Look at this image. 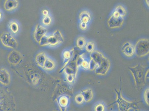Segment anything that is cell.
Returning a JSON list of instances; mask_svg holds the SVG:
<instances>
[{
	"label": "cell",
	"mask_w": 149,
	"mask_h": 111,
	"mask_svg": "<svg viewBox=\"0 0 149 111\" xmlns=\"http://www.w3.org/2000/svg\"><path fill=\"white\" fill-rule=\"evenodd\" d=\"M89 62V69L95 70V74L99 75H105L109 70L110 63L109 60L101 53L94 51L91 53Z\"/></svg>",
	"instance_id": "6da1fadb"
},
{
	"label": "cell",
	"mask_w": 149,
	"mask_h": 111,
	"mask_svg": "<svg viewBox=\"0 0 149 111\" xmlns=\"http://www.w3.org/2000/svg\"><path fill=\"white\" fill-rule=\"evenodd\" d=\"M134 80L135 85L137 87H143L146 83V79L148 78L149 69H146L140 64L134 67L129 68Z\"/></svg>",
	"instance_id": "7a4b0ae2"
},
{
	"label": "cell",
	"mask_w": 149,
	"mask_h": 111,
	"mask_svg": "<svg viewBox=\"0 0 149 111\" xmlns=\"http://www.w3.org/2000/svg\"><path fill=\"white\" fill-rule=\"evenodd\" d=\"M126 14V12L123 6L116 7L114 11L108 20V26L111 28H120L124 23V17Z\"/></svg>",
	"instance_id": "3957f363"
},
{
	"label": "cell",
	"mask_w": 149,
	"mask_h": 111,
	"mask_svg": "<svg viewBox=\"0 0 149 111\" xmlns=\"http://www.w3.org/2000/svg\"><path fill=\"white\" fill-rule=\"evenodd\" d=\"M115 92L116 96V103L118 105L120 111H129L136 109L138 103L128 101L124 99L122 95L121 88L119 90L115 89Z\"/></svg>",
	"instance_id": "277c9868"
},
{
	"label": "cell",
	"mask_w": 149,
	"mask_h": 111,
	"mask_svg": "<svg viewBox=\"0 0 149 111\" xmlns=\"http://www.w3.org/2000/svg\"><path fill=\"white\" fill-rule=\"evenodd\" d=\"M77 61L68 63L63 67V71L66 76V79L69 83H72L75 81L78 70Z\"/></svg>",
	"instance_id": "5b68a950"
},
{
	"label": "cell",
	"mask_w": 149,
	"mask_h": 111,
	"mask_svg": "<svg viewBox=\"0 0 149 111\" xmlns=\"http://www.w3.org/2000/svg\"><path fill=\"white\" fill-rule=\"evenodd\" d=\"M0 40L3 45L8 48L15 50L18 47L17 39L10 32H4L1 33Z\"/></svg>",
	"instance_id": "8992f818"
},
{
	"label": "cell",
	"mask_w": 149,
	"mask_h": 111,
	"mask_svg": "<svg viewBox=\"0 0 149 111\" xmlns=\"http://www.w3.org/2000/svg\"><path fill=\"white\" fill-rule=\"evenodd\" d=\"M149 40L141 39L137 42L135 47V53L137 56L143 57L149 53Z\"/></svg>",
	"instance_id": "52a82bcc"
},
{
	"label": "cell",
	"mask_w": 149,
	"mask_h": 111,
	"mask_svg": "<svg viewBox=\"0 0 149 111\" xmlns=\"http://www.w3.org/2000/svg\"><path fill=\"white\" fill-rule=\"evenodd\" d=\"M48 46H56L64 42V38L59 30L54 31L52 35L48 36Z\"/></svg>",
	"instance_id": "ba28073f"
},
{
	"label": "cell",
	"mask_w": 149,
	"mask_h": 111,
	"mask_svg": "<svg viewBox=\"0 0 149 111\" xmlns=\"http://www.w3.org/2000/svg\"><path fill=\"white\" fill-rule=\"evenodd\" d=\"M7 59L8 62L10 64L16 66L21 63L23 57L19 51L13 50L9 53Z\"/></svg>",
	"instance_id": "9c48e42d"
},
{
	"label": "cell",
	"mask_w": 149,
	"mask_h": 111,
	"mask_svg": "<svg viewBox=\"0 0 149 111\" xmlns=\"http://www.w3.org/2000/svg\"><path fill=\"white\" fill-rule=\"evenodd\" d=\"M47 33V28L40 24L36 25L33 33V37L35 41L38 43L41 39Z\"/></svg>",
	"instance_id": "30bf717a"
},
{
	"label": "cell",
	"mask_w": 149,
	"mask_h": 111,
	"mask_svg": "<svg viewBox=\"0 0 149 111\" xmlns=\"http://www.w3.org/2000/svg\"><path fill=\"white\" fill-rule=\"evenodd\" d=\"M56 101L61 111H66L70 103V99L68 96H60L56 99Z\"/></svg>",
	"instance_id": "8fae6325"
},
{
	"label": "cell",
	"mask_w": 149,
	"mask_h": 111,
	"mask_svg": "<svg viewBox=\"0 0 149 111\" xmlns=\"http://www.w3.org/2000/svg\"><path fill=\"white\" fill-rule=\"evenodd\" d=\"M10 82V76L6 69H0V83L2 85H8Z\"/></svg>",
	"instance_id": "7c38bea8"
},
{
	"label": "cell",
	"mask_w": 149,
	"mask_h": 111,
	"mask_svg": "<svg viewBox=\"0 0 149 111\" xmlns=\"http://www.w3.org/2000/svg\"><path fill=\"white\" fill-rule=\"evenodd\" d=\"M121 51L126 56L131 57L135 53V47L130 43L127 42L123 44Z\"/></svg>",
	"instance_id": "4fadbf2b"
},
{
	"label": "cell",
	"mask_w": 149,
	"mask_h": 111,
	"mask_svg": "<svg viewBox=\"0 0 149 111\" xmlns=\"http://www.w3.org/2000/svg\"><path fill=\"white\" fill-rule=\"evenodd\" d=\"M8 28L10 33L14 36L18 34L21 29L18 22L17 20L13 19L9 22Z\"/></svg>",
	"instance_id": "5bb4252c"
},
{
	"label": "cell",
	"mask_w": 149,
	"mask_h": 111,
	"mask_svg": "<svg viewBox=\"0 0 149 111\" xmlns=\"http://www.w3.org/2000/svg\"><path fill=\"white\" fill-rule=\"evenodd\" d=\"M19 6V2L17 0H6L4 3V8L8 12L16 10Z\"/></svg>",
	"instance_id": "9a60e30c"
},
{
	"label": "cell",
	"mask_w": 149,
	"mask_h": 111,
	"mask_svg": "<svg viewBox=\"0 0 149 111\" xmlns=\"http://www.w3.org/2000/svg\"><path fill=\"white\" fill-rule=\"evenodd\" d=\"M48 56L45 53L42 51L39 53L35 57V62L38 66L43 68L44 65Z\"/></svg>",
	"instance_id": "2e32d148"
},
{
	"label": "cell",
	"mask_w": 149,
	"mask_h": 111,
	"mask_svg": "<svg viewBox=\"0 0 149 111\" xmlns=\"http://www.w3.org/2000/svg\"><path fill=\"white\" fill-rule=\"evenodd\" d=\"M81 94L83 96L85 102H89L93 100V90L91 89H87L82 90Z\"/></svg>",
	"instance_id": "e0dca14e"
},
{
	"label": "cell",
	"mask_w": 149,
	"mask_h": 111,
	"mask_svg": "<svg viewBox=\"0 0 149 111\" xmlns=\"http://www.w3.org/2000/svg\"><path fill=\"white\" fill-rule=\"evenodd\" d=\"M55 66L56 63L51 58L47 57L43 69L47 71H51L54 70Z\"/></svg>",
	"instance_id": "ac0fdd59"
},
{
	"label": "cell",
	"mask_w": 149,
	"mask_h": 111,
	"mask_svg": "<svg viewBox=\"0 0 149 111\" xmlns=\"http://www.w3.org/2000/svg\"><path fill=\"white\" fill-rule=\"evenodd\" d=\"M74 49H72L70 51H65L63 53V61L65 62L64 66L63 67H64L66 65H67L70 62L71 59V58H72V56L74 53Z\"/></svg>",
	"instance_id": "d6986e66"
},
{
	"label": "cell",
	"mask_w": 149,
	"mask_h": 111,
	"mask_svg": "<svg viewBox=\"0 0 149 111\" xmlns=\"http://www.w3.org/2000/svg\"><path fill=\"white\" fill-rule=\"evenodd\" d=\"M79 19L81 22L87 24L91 19V15L88 12L86 11L82 12L79 15Z\"/></svg>",
	"instance_id": "ffe728a7"
},
{
	"label": "cell",
	"mask_w": 149,
	"mask_h": 111,
	"mask_svg": "<svg viewBox=\"0 0 149 111\" xmlns=\"http://www.w3.org/2000/svg\"><path fill=\"white\" fill-rule=\"evenodd\" d=\"M94 111H106V106L105 103L103 101L97 102L94 106Z\"/></svg>",
	"instance_id": "44dd1931"
},
{
	"label": "cell",
	"mask_w": 149,
	"mask_h": 111,
	"mask_svg": "<svg viewBox=\"0 0 149 111\" xmlns=\"http://www.w3.org/2000/svg\"><path fill=\"white\" fill-rule=\"evenodd\" d=\"M86 44V41L84 38L82 37H79L77 39V46L80 49H82L85 47Z\"/></svg>",
	"instance_id": "7402d4cb"
},
{
	"label": "cell",
	"mask_w": 149,
	"mask_h": 111,
	"mask_svg": "<svg viewBox=\"0 0 149 111\" xmlns=\"http://www.w3.org/2000/svg\"><path fill=\"white\" fill-rule=\"evenodd\" d=\"M42 22L43 25L45 26H48L51 25L52 23V17L50 15L44 17L42 19Z\"/></svg>",
	"instance_id": "603a6c76"
},
{
	"label": "cell",
	"mask_w": 149,
	"mask_h": 111,
	"mask_svg": "<svg viewBox=\"0 0 149 111\" xmlns=\"http://www.w3.org/2000/svg\"><path fill=\"white\" fill-rule=\"evenodd\" d=\"M74 101L78 105H81L84 102L83 96L81 93H79L75 96Z\"/></svg>",
	"instance_id": "cb8c5ba5"
},
{
	"label": "cell",
	"mask_w": 149,
	"mask_h": 111,
	"mask_svg": "<svg viewBox=\"0 0 149 111\" xmlns=\"http://www.w3.org/2000/svg\"><path fill=\"white\" fill-rule=\"evenodd\" d=\"M86 49L88 52L89 53L93 52L94 51L95 45L94 44L93 42H89L86 43V45L85 46Z\"/></svg>",
	"instance_id": "d4e9b609"
},
{
	"label": "cell",
	"mask_w": 149,
	"mask_h": 111,
	"mask_svg": "<svg viewBox=\"0 0 149 111\" xmlns=\"http://www.w3.org/2000/svg\"><path fill=\"white\" fill-rule=\"evenodd\" d=\"M38 44L41 46H48V36L46 35L42 38Z\"/></svg>",
	"instance_id": "484cf974"
},
{
	"label": "cell",
	"mask_w": 149,
	"mask_h": 111,
	"mask_svg": "<svg viewBox=\"0 0 149 111\" xmlns=\"http://www.w3.org/2000/svg\"><path fill=\"white\" fill-rule=\"evenodd\" d=\"M149 88H147L145 91L144 94H143V97H144L145 102L148 105H149Z\"/></svg>",
	"instance_id": "4316f807"
},
{
	"label": "cell",
	"mask_w": 149,
	"mask_h": 111,
	"mask_svg": "<svg viewBox=\"0 0 149 111\" xmlns=\"http://www.w3.org/2000/svg\"><path fill=\"white\" fill-rule=\"evenodd\" d=\"M49 12L48 10H47V9H44V10H42V14L43 15L44 17L49 15Z\"/></svg>",
	"instance_id": "83f0119b"
},
{
	"label": "cell",
	"mask_w": 149,
	"mask_h": 111,
	"mask_svg": "<svg viewBox=\"0 0 149 111\" xmlns=\"http://www.w3.org/2000/svg\"><path fill=\"white\" fill-rule=\"evenodd\" d=\"M80 27L81 29L82 30H85L87 28V24H85V23L81 22L80 23Z\"/></svg>",
	"instance_id": "f1b7e54d"
},
{
	"label": "cell",
	"mask_w": 149,
	"mask_h": 111,
	"mask_svg": "<svg viewBox=\"0 0 149 111\" xmlns=\"http://www.w3.org/2000/svg\"><path fill=\"white\" fill-rule=\"evenodd\" d=\"M3 13L2 10L0 9V21H2L3 17Z\"/></svg>",
	"instance_id": "f546056e"
},
{
	"label": "cell",
	"mask_w": 149,
	"mask_h": 111,
	"mask_svg": "<svg viewBox=\"0 0 149 111\" xmlns=\"http://www.w3.org/2000/svg\"><path fill=\"white\" fill-rule=\"evenodd\" d=\"M134 111H142L139 109H135Z\"/></svg>",
	"instance_id": "4dcf8cb0"
},
{
	"label": "cell",
	"mask_w": 149,
	"mask_h": 111,
	"mask_svg": "<svg viewBox=\"0 0 149 111\" xmlns=\"http://www.w3.org/2000/svg\"><path fill=\"white\" fill-rule=\"evenodd\" d=\"M146 3H147V5L148 6H149V1H146Z\"/></svg>",
	"instance_id": "1f68e13d"
},
{
	"label": "cell",
	"mask_w": 149,
	"mask_h": 111,
	"mask_svg": "<svg viewBox=\"0 0 149 111\" xmlns=\"http://www.w3.org/2000/svg\"></svg>",
	"instance_id": "d6a6232c"
}]
</instances>
